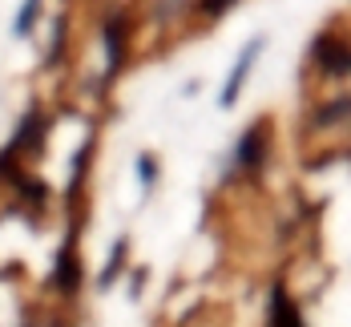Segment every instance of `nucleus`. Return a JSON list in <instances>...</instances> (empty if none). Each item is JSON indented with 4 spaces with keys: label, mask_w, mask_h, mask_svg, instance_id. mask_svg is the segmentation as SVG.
Instances as JSON below:
<instances>
[{
    "label": "nucleus",
    "mask_w": 351,
    "mask_h": 327,
    "mask_svg": "<svg viewBox=\"0 0 351 327\" xmlns=\"http://www.w3.org/2000/svg\"><path fill=\"white\" fill-rule=\"evenodd\" d=\"M222 4L226 0H206V12H222Z\"/></svg>",
    "instance_id": "nucleus-1"
}]
</instances>
